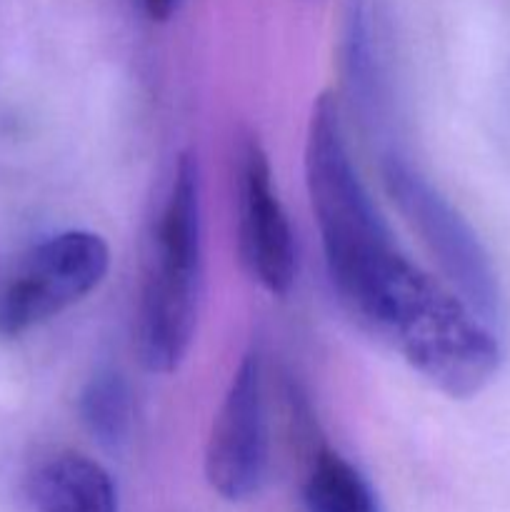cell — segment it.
Instances as JSON below:
<instances>
[{"mask_svg":"<svg viewBox=\"0 0 510 512\" xmlns=\"http://www.w3.org/2000/svg\"><path fill=\"white\" fill-rule=\"evenodd\" d=\"M358 325L453 400L478 395L500 368L498 340L485 320L403 253L385 270Z\"/></svg>","mask_w":510,"mask_h":512,"instance_id":"obj_1","label":"cell"},{"mask_svg":"<svg viewBox=\"0 0 510 512\" xmlns=\"http://www.w3.org/2000/svg\"><path fill=\"white\" fill-rule=\"evenodd\" d=\"M305 185L330 285L350 318L358 320L400 250L355 170L338 103L328 93L315 100L310 113Z\"/></svg>","mask_w":510,"mask_h":512,"instance_id":"obj_2","label":"cell"},{"mask_svg":"<svg viewBox=\"0 0 510 512\" xmlns=\"http://www.w3.org/2000/svg\"><path fill=\"white\" fill-rule=\"evenodd\" d=\"M200 165L193 153H180L168 198L153 235L148 273L138 305L140 363L168 375L180 368L193 345L203 295V198Z\"/></svg>","mask_w":510,"mask_h":512,"instance_id":"obj_3","label":"cell"},{"mask_svg":"<svg viewBox=\"0 0 510 512\" xmlns=\"http://www.w3.org/2000/svg\"><path fill=\"white\" fill-rule=\"evenodd\" d=\"M108 268V243L90 230H65L33 245L0 283V335L13 338L80 303Z\"/></svg>","mask_w":510,"mask_h":512,"instance_id":"obj_4","label":"cell"},{"mask_svg":"<svg viewBox=\"0 0 510 512\" xmlns=\"http://www.w3.org/2000/svg\"><path fill=\"white\" fill-rule=\"evenodd\" d=\"M385 188L405 223L420 235L428 253L438 260L453 293L483 320L498 315V280L478 235L458 210L403 160L390 158L383 168Z\"/></svg>","mask_w":510,"mask_h":512,"instance_id":"obj_5","label":"cell"},{"mask_svg":"<svg viewBox=\"0 0 510 512\" xmlns=\"http://www.w3.org/2000/svg\"><path fill=\"white\" fill-rule=\"evenodd\" d=\"M268 473L263 358L243 355L233 373L205 445V478L230 503L253 498Z\"/></svg>","mask_w":510,"mask_h":512,"instance_id":"obj_6","label":"cell"},{"mask_svg":"<svg viewBox=\"0 0 510 512\" xmlns=\"http://www.w3.org/2000/svg\"><path fill=\"white\" fill-rule=\"evenodd\" d=\"M238 248L250 278L283 298L298 275V245L273 185L268 153L255 135L238 148Z\"/></svg>","mask_w":510,"mask_h":512,"instance_id":"obj_7","label":"cell"},{"mask_svg":"<svg viewBox=\"0 0 510 512\" xmlns=\"http://www.w3.org/2000/svg\"><path fill=\"white\" fill-rule=\"evenodd\" d=\"M30 500L35 512H120L108 470L80 453H58L40 463Z\"/></svg>","mask_w":510,"mask_h":512,"instance_id":"obj_8","label":"cell"},{"mask_svg":"<svg viewBox=\"0 0 510 512\" xmlns=\"http://www.w3.org/2000/svg\"><path fill=\"white\" fill-rule=\"evenodd\" d=\"M303 500L308 512H380L363 473L330 448H320L310 460Z\"/></svg>","mask_w":510,"mask_h":512,"instance_id":"obj_9","label":"cell"},{"mask_svg":"<svg viewBox=\"0 0 510 512\" xmlns=\"http://www.w3.org/2000/svg\"><path fill=\"white\" fill-rule=\"evenodd\" d=\"M80 418L85 430L103 448L123 445L133 423V395L128 380L115 370L95 373L80 393Z\"/></svg>","mask_w":510,"mask_h":512,"instance_id":"obj_10","label":"cell"},{"mask_svg":"<svg viewBox=\"0 0 510 512\" xmlns=\"http://www.w3.org/2000/svg\"><path fill=\"white\" fill-rule=\"evenodd\" d=\"M180 0H143L145 13L153 20H168L178 10Z\"/></svg>","mask_w":510,"mask_h":512,"instance_id":"obj_11","label":"cell"}]
</instances>
